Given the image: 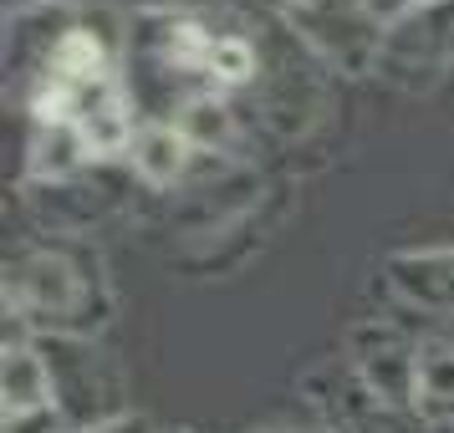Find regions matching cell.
Wrapping results in <instances>:
<instances>
[{"mask_svg":"<svg viewBox=\"0 0 454 433\" xmlns=\"http://www.w3.org/2000/svg\"><path fill=\"white\" fill-rule=\"evenodd\" d=\"M42 357L51 372V418L62 423V433L113 429L128 418L123 367L92 336H51L42 342Z\"/></svg>","mask_w":454,"mask_h":433,"instance_id":"1","label":"cell"},{"mask_svg":"<svg viewBox=\"0 0 454 433\" xmlns=\"http://www.w3.org/2000/svg\"><path fill=\"white\" fill-rule=\"evenodd\" d=\"M46 77H62L72 87H92L113 77V46H107L103 31L92 26H67L51 36V51H46Z\"/></svg>","mask_w":454,"mask_h":433,"instance_id":"8","label":"cell"},{"mask_svg":"<svg viewBox=\"0 0 454 433\" xmlns=\"http://www.w3.org/2000/svg\"><path fill=\"white\" fill-rule=\"evenodd\" d=\"M92 296H98V270L67 245L26 255L5 286V301H16V316L31 331L51 327V336H87L82 311L92 306Z\"/></svg>","mask_w":454,"mask_h":433,"instance_id":"2","label":"cell"},{"mask_svg":"<svg viewBox=\"0 0 454 433\" xmlns=\"http://www.w3.org/2000/svg\"><path fill=\"white\" fill-rule=\"evenodd\" d=\"M179 128H184V138L194 148H215V143H225L230 138V107L225 97H189L184 112H179Z\"/></svg>","mask_w":454,"mask_h":433,"instance_id":"10","label":"cell"},{"mask_svg":"<svg viewBox=\"0 0 454 433\" xmlns=\"http://www.w3.org/2000/svg\"><path fill=\"white\" fill-rule=\"evenodd\" d=\"M424 5H434V0H368V11L383 21V31H388L393 21H403V16H413V11H424Z\"/></svg>","mask_w":454,"mask_h":433,"instance_id":"12","label":"cell"},{"mask_svg":"<svg viewBox=\"0 0 454 433\" xmlns=\"http://www.w3.org/2000/svg\"><path fill=\"white\" fill-rule=\"evenodd\" d=\"M286 21L317 57L348 72H363L383 51V21L368 11V0H301L296 11H286Z\"/></svg>","mask_w":454,"mask_h":433,"instance_id":"3","label":"cell"},{"mask_svg":"<svg viewBox=\"0 0 454 433\" xmlns=\"http://www.w3.org/2000/svg\"><path fill=\"white\" fill-rule=\"evenodd\" d=\"M92 433H144V423H128L123 418V423H113V429H92Z\"/></svg>","mask_w":454,"mask_h":433,"instance_id":"13","label":"cell"},{"mask_svg":"<svg viewBox=\"0 0 454 433\" xmlns=\"http://www.w3.org/2000/svg\"><path fill=\"white\" fill-rule=\"evenodd\" d=\"M393 290L419 311L454 316V250H429V255H403L388 266Z\"/></svg>","mask_w":454,"mask_h":433,"instance_id":"6","label":"cell"},{"mask_svg":"<svg viewBox=\"0 0 454 433\" xmlns=\"http://www.w3.org/2000/svg\"><path fill=\"white\" fill-rule=\"evenodd\" d=\"M200 148L184 138V128L179 123H144L133 133V143H128V159H133V174L153 189H168L174 179H184L189 159H194Z\"/></svg>","mask_w":454,"mask_h":433,"instance_id":"7","label":"cell"},{"mask_svg":"<svg viewBox=\"0 0 454 433\" xmlns=\"http://www.w3.org/2000/svg\"><path fill=\"white\" fill-rule=\"evenodd\" d=\"M439 433H454V423H439Z\"/></svg>","mask_w":454,"mask_h":433,"instance_id":"15","label":"cell"},{"mask_svg":"<svg viewBox=\"0 0 454 433\" xmlns=\"http://www.w3.org/2000/svg\"><path fill=\"white\" fill-rule=\"evenodd\" d=\"M352 377L398 408H419V342L398 327H363L352 331Z\"/></svg>","mask_w":454,"mask_h":433,"instance_id":"4","label":"cell"},{"mask_svg":"<svg viewBox=\"0 0 454 433\" xmlns=\"http://www.w3.org/2000/svg\"><path fill=\"white\" fill-rule=\"evenodd\" d=\"M5 423L51 418V372H46L42 342H5Z\"/></svg>","mask_w":454,"mask_h":433,"instance_id":"5","label":"cell"},{"mask_svg":"<svg viewBox=\"0 0 454 433\" xmlns=\"http://www.w3.org/2000/svg\"><path fill=\"white\" fill-rule=\"evenodd\" d=\"M266 5H276V11H296L301 0H266Z\"/></svg>","mask_w":454,"mask_h":433,"instance_id":"14","label":"cell"},{"mask_svg":"<svg viewBox=\"0 0 454 433\" xmlns=\"http://www.w3.org/2000/svg\"><path fill=\"white\" fill-rule=\"evenodd\" d=\"M205 77L215 87H240L255 77V46L246 42V36H220L215 42V51H209V66Z\"/></svg>","mask_w":454,"mask_h":433,"instance_id":"11","label":"cell"},{"mask_svg":"<svg viewBox=\"0 0 454 433\" xmlns=\"http://www.w3.org/2000/svg\"><path fill=\"white\" fill-rule=\"evenodd\" d=\"M419 413L439 423H454V336L419 342Z\"/></svg>","mask_w":454,"mask_h":433,"instance_id":"9","label":"cell"}]
</instances>
